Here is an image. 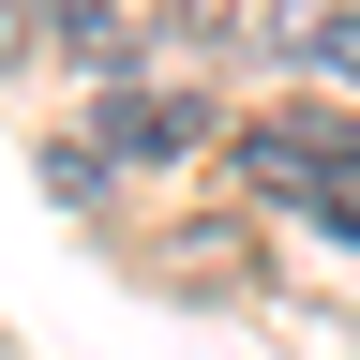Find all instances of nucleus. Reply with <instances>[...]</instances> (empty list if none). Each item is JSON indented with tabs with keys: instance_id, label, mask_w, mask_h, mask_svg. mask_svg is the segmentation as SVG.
I'll list each match as a JSON object with an SVG mask.
<instances>
[{
	"instance_id": "f257e3e1",
	"label": "nucleus",
	"mask_w": 360,
	"mask_h": 360,
	"mask_svg": "<svg viewBox=\"0 0 360 360\" xmlns=\"http://www.w3.org/2000/svg\"><path fill=\"white\" fill-rule=\"evenodd\" d=\"M240 180L330 210V225H360V135H330V120H255V135H240Z\"/></svg>"
},
{
	"instance_id": "f03ea898",
	"label": "nucleus",
	"mask_w": 360,
	"mask_h": 360,
	"mask_svg": "<svg viewBox=\"0 0 360 360\" xmlns=\"http://www.w3.org/2000/svg\"><path fill=\"white\" fill-rule=\"evenodd\" d=\"M90 150H105V165H180V150H210V105H195V90H150V75H120Z\"/></svg>"
},
{
	"instance_id": "7ed1b4c3",
	"label": "nucleus",
	"mask_w": 360,
	"mask_h": 360,
	"mask_svg": "<svg viewBox=\"0 0 360 360\" xmlns=\"http://www.w3.org/2000/svg\"><path fill=\"white\" fill-rule=\"evenodd\" d=\"M45 30H60V60H90V75L135 60V0H45Z\"/></svg>"
},
{
	"instance_id": "20e7f679",
	"label": "nucleus",
	"mask_w": 360,
	"mask_h": 360,
	"mask_svg": "<svg viewBox=\"0 0 360 360\" xmlns=\"http://www.w3.org/2000/svg\"><path fill=\"white\" fill-rule=\"evenodd\" d=\"M165 270H195V300H240V285H255V240H240V225H195Z\"/></svg>"
},
{
	"instance_id": "39448f33",
	"label": "nucleus",
	"mask_w": 360,
	"mask_h": 360,
	"mask_svg": "<svg viewBox=\"0 0 360 360\" xmlns=\"http://www.w3.org/2000/svg\"><path fill=\"white\" fill-rule=\"evenodd\" d=\"M315 60H330V75H360V0H345L330 30H315Z\"/></svg>"
}]
</instances>
